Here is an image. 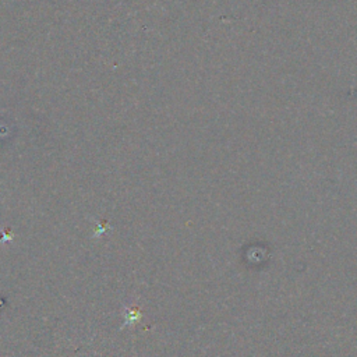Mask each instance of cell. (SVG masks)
I'll return each mask as SVG.
<instances>
[{"label": "cell", "mask_w": 357, "mask_h": 357, "mask_svg": "<svg viewBox=\"0 0 357 357\" xmlns=\"http://www.w3.org/2000/svg\"><path fill=\"white\" fill-rule=\"evenodd\" d=\"M126 317H127V322L126 324H132V322H135V321H138L141 318V314H139L138 310H131V311L127 312Z\"/></svg>", "instance_id": "obj_1"}]
</instances>
